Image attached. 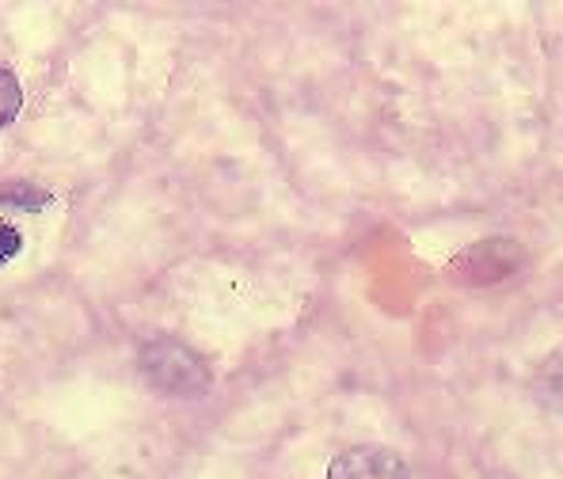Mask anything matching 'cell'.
<instances>
[{
  "mask_svg": "<svg viewBox=\"0 0 563 479\" xmlns=\"http://www.w3.org/2000/svg\"><path fill=\"white\" fill-rule=\"evenodd\" d=\"M537 392H541V400L549 403L552 411L563 415V350L549 354V361L537 369Z\"/></svg>",
  "mask_w": 563,
  "mask_h": 479,
  "instance_id": "3",
  "label": "cell"
},
{
  "mask_svg": "<svg viewBox=\"0 0 563 479\" xmlns=\"http://www.w3.org/2000/svg\"><path fill=\"white\" fill-rule=\"evenodd\" d=\"M23 252V236H20V229L15 225H4L0 221V263H8V259H15V255Z\"/></svg>",
  "mask_w": 563,
  "mask_h": 479,
  "instance_id": "6",
  "label": "cell"
},
{
  "mask_svg": "<svg viewBox=\"0 0 563 479\" xmlns=\"http://www.w3.org/2000/svg\"><path fill=\"white\" fill-rule=\"evenodd\" d=\"M20 107H23V88H20V80H15V73H12V69H4V65H0V126L15 122Z\"/></svg>",
  "mask_w": 563,
  "mask_h": 479,
  "instance_id": "4",
  "label": "cell"
},
{
  "mask_svg": "<svg viewBox=\"0 0 563 479\" xmlns=\"http://www.w3.org/2000/svg\"><path fill=\"white\" fill-rule=\"evenodd\" d=\"M145 381L164 396H206L210 392V366L179 338H156L137 358Z\"/></svg>",
  "mask_w": 563,
  "mask_h": 479,
  "instance_id": "1",
  "label": "cell"
},
{
  "mask_svg": "<svg viewBox=\"0 0 563 479\" xmlns=\"http://www.w3.org/2000/svg\"><path fill=\"white\" fill-rule=\"evenodd\" d=\"M328 479H411V472L385 445H362L331 460Z\"/></svg>",
  "mask_w": 563,
  "mask_h": 479,
  "instance_id": "2",
  "label": "cell"
},
{
  "mask_svg": "<svg viewBox=\"0 0 563 479\" xmlns=\"http://www.w3.org/2000/svg\"><path fill=\"white\" fill-rule=\"evenodd\" d=\"M12 202H20L23 210H43V205H49V194H43L38 187H27V183L4 187V191H0V205H12Z\"/></svg>",
  "mask_w": 563,
  "mask_h": 479,
  "instance_id": "5",
  "label": "cell"
}]
</instances>
